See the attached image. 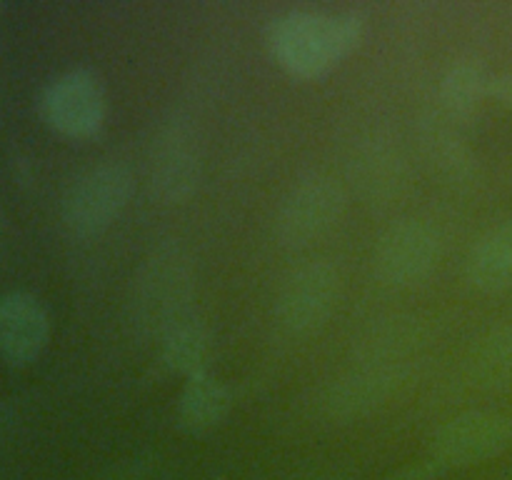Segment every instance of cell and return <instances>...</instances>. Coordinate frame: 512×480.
I'll list each match as a JSON object with an SVG mask.
<instances>
[{"instance_id": "obj_19", "label": "cell", "mask_w": 512, "mask_h": 480, "mask_svg": "<svg viewBox=\"0 0 512 480\" xmlns=\"http://www.w3.org/2000/svg\"><path fill=\"white\" fill-rule=\"evenodd\" d=\"M493 98H498L500 103L512 108V70L493 80Z\"/></svg>"}, {"instance_id": "obj_13", "label": "cell", "mask_w": 512, "mask_h": 480, "mask_svg": "<svg viewBox=\"0 0 512 480\" xmlns=\"http://www.w3.org/2000/svg\"><path fill=\"white\" fill-rule=\"evenodd\" d=\"M468 280L483 293L512 290V218L480 235L468 255Z\"/></svg>"}, {"instance_id": "obj_8", "label": "cell", "mask_w": 512, "mask_h": 480, "mask_svg": "<svg viewBox=\"0 0 512 480\" xmlns=\"http://www.w3.org/2000/svg\"><path fill=\"white\" fill-rule=\"evenodd\" d=\"M203 153L188 123H170L155 138L148 160L150 190L163 203H183L198 190Z\"/></svg>"}, {"instance_id": "obj_9", "label": "cell", "mask_w": 512, "mask_h": 480, "mask_svg": "<svg viewBox=\"0 0 512 480\" xmlns=\"http://www.w3.org/2000/svg\"><path fill=\"white\" fill-rule=\"evenodd\" d=\"M43 120L68 138H88L105 120V93L88 70H68L45 85L40 95Z\"/></svg>"}, {"instance_id": "obj_17", "label": "cell", "mask_w": 512, "mask_h": 480, "mask_svg": "<svg viewBox=\"0 0 512 480\" xmlns=\"http://www.w3.org/2000/svg\"><path fill=\"white\" fill-rule=\"evenodd\" d=\"M155 475H158V468L153 458H133L110 468L98 480H155Z\"/></svg>"}, {"instance_id": "obj_20", "label": "cell", "mask_w": 512, "mask_h": 480, "mask_svg": "<svg viewBox=\"0 0 512 480\" xmlns=\"http://www.w3.org/2000/svg\"><path fill=\"white\" fill-rule=\"evenodd\" d=\"M298 480H340L338 475H325V473H315V475H305V478Z\"/></svg>"}, {"instance_id": "obj_11", "label": "cell", "mask_w": 512, "mask_h": 480, "mask_svg": "<svg viewBox=\"0 0 512 480\" xmlns=\"http://www.w3.org/2000/svg\"><path fill=\"white\" fill-rule=\"evenodd\" d=\"M48 338V310L35 295L23 290L0 295V358L13 365L33 363Z\"/></svg>"}, {"instance_id": "obj_15", "label": "cell", "mask_w": 512, "mask_h": 480, "mask_svg": "<svg viewBox=\"0 0 512 480\" xmlns=\"http://www.w3.org/2000/svg\"><path fill=\"white\" fill-rule=\"evenodd\" d=\"M493 80L488 70L475 60L455 63L440 83V100L450 115L468 118L488 95H493Z\"/></svg>"}, {"instance_id": "obj_10", "label": "cell", "mask_w": 512, "mask_h": 480, "mask_svg": "<svg viewBox=\"0 0 512 480\" xmlns=\"http://www.w3.org/2000/svg\"><path fill=\"white\" fill-rule=\"evenodd\" d=\"M400 378H403V370L395 360L370 355L368 360L350 368L325 388L320 410L333 420L363 418L390 398Z\"/></svg>"}, {"instance_id": "obj_2", "label": "cell", "mask_w": 512, "mask_h": 480, "mask_svg": "<svg viewBox=\"0 0 512 480\" xmlns=\"http://www.w3.org/2000/svg\"><path fill=\"white\" fill-rule=\"evenodd\" d=\"M195 270L180 245L165 243L145 258L130 290V323L143 338H160L175 320L193 313Z\"/></svg>"}, {"instance_id": "obj_7", "label": "cell", "mask_w": 512, "mask_h": 480, "mask_svg": "<svg viewBox=\"0 0 512 480\" xmlns=\"http://www.w3.org/2000/svg\"><path fill=\"white\" fill-rule=\"evenodd\" d=\"M443 253V240L428 220H403L380 238L375 273L385 285L408 288L428 278Z\"/></svg>"}, {"instance_id": "obj_16", "label": "cell", "mask_w": 512, "mask_h": 480, "mask_svg": "<svg viewBox=\"0 0 512 480\" xmlns=\"http://www.w3.org/2000/svg\"><path fill=\"white\" fill-rule=\"evenodd\" d=\"M475 375L483 383H505L512 380V323L493 330L473 358Z\"/></svg>"}, {"instance_id": "obj_14", "label": "cell", "mask_w": 512, "mask_h": 480, "mask_svg": "<svg viewBox=\"0 0 512 480\" xmlns=\"http://www.w3.org/2000/svg\"><path fill=\"white\" fill-rule=\"evenodd\" d=\"M160 358L173 373H183L195 378L205 373V360L210 355V333L203 320L195 313L175 320L158 338Z\"/></svg>"}, {"instance_id": "obj_12", "label": "cell", "mask_w": 512, "mask_h": 480, "mask_svg": "<svg viewBox=\"0 0 512 480\" xmlns=\"http://www.w3.org/2000/svg\"><path fill=\"white\" fill-rule=\"evenodd\" d=\"M230 403H233V395L228 385L210 378L208 373H200L190 378L180 393L178 405H175V425L190 435L210 433L228 418Z\"/></svg>"}, {"instance_id": "obj_6", "label": "cell", "mask_w": 512, "mask_h": 480, "mask_svg": "<svg viewBox=\"0 0 512 480\" xmlns=\"http://www.w3.org/2000/svg\"><path fill=\"white\" fill-rule=\"evenodd\" d=\"M512 445V413L473 410L448 420L433 438V463L445 468L485 463Z\"/></svg>"}, {"instance_id": "obj_1", "label": "cell", "mask_w": 512, "mask_h": 480, "mask_svg": "<svg viewBox=\"0 0 512 480\" xmlns=\"http://www.w3.org/2000/svg\"><path fill=\"white\" fill-rule=\"evenodd\" d=\"M363 20L353 13L293 10L270 28V50L290 75L303 80L325 78L360 45Z\"/></svg>"}, {"instance_id": "obj_5", "label": "cell", "mask_w": 512, "mask_h": 480, "mask_svg": "<svg viewBox=\"0 0 512 480\" xmlns=\"http://www.w3.org/2000/svg\"><path fill=\"white\" fill-rule=\"evenodd\" d=\"M343 278L328 260H315L295 270L280 288L275 320L288 335H310L333 315Z\"/></svg>"}, {"instance_id": "obj_4", "label": "cell", "mask_w": 512, "mask_h": 480, "mask_svg": "<svg viewBox=\"0 0 512 480\" xmlns=\"http://www.w3.org/2000/svg\"><path fill=\"white\" fill-rule=\"evenodd\" d=\"M345 210V193L328 175H310L298 180L283 198L275 220L280 243L305 248L325 238L338 225Z\"/></svg>"}, {"instance_id": "obj_18", "label": "cell", "mask_w": 512, "mask_h": 480, "mask_svg": "<svg viewBox=\"0 0 512 480\" xmlns=\"http://www.w3.org/2000/svg\"><path fill=\"white\" fill-rule=\"evenodd\" d=\"M440 465L435 463H420V465H408V468H400L395 473H390L383 480H435Z\"/></svg>"}, {"instance_id": "obj_3", "label": "cell", "mask_w": 512, "mask_h": 480, "mask_svg": "<svg viewBox=\"0 0 512 480\" xmlns=\"http://www.w3.org/2000/svg\"><path fill=\"white\" fill-rule=\"evenodd\" d=\"M133 193V173L123 163L85 170L63 198V220L75 235H95L115 223Z\"/></svg>"}]
</instances>
